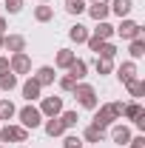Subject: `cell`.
I'll use <instances>...</instances> for the list:
<instances>
[{"mask_svg":"<svg viewBox=\"0 0 145 148\" xmlns=\"http://www.w3.org/2000/svg\"><path fill=\"white\" fill-rule=\"evenodd\" d=\"M17 117H20V125H23V128H40V125H43V114H40V108H34V106L20 108Z\"/></svg>","mask_w":145,"mask_h":148,"instance_id":"obj_4","label":"cell"},{"mask_svg":"<svg viewBox=\"0 0 145 148\" xmlns=\"http://www.w3.org/2000/svg\"><path fill=\"white\" fill-rule=\"evenodd\" d=\"M6 12H9V14L23 12V0H6Z\"/></svg>","mask_w":145,"mask_h":148,"instance_id":"obj_32","label":"cell"},{"mask_svg":"<svg viewBox=\"0 0 145 148\" xmlns=\"http://www.w3.org/2000/svg\"><path fill=\"white\" fill-rule=\"evenodd\" d=\"M125 148H145V137L140 134V137H131V143H128Z\"/></svg>","mask_w":145,"mask_h":148,"instance_id":"obj_35","label":"cell"},{"mask_svg":"<svg viewBox=\"0 0 145 148\" xmlns=\"http://www.w3.org/2000/svg\"><path fill=\"white\" fill-rule=\"evenodd\" d=\"M63 131H66V125L60 123V117H49V120H46V134H49V137H60Z\"/></svg>","mask_w":145,"mask_h":148,"instance_id":"obj_21","label":"cell"},{"mask_svg":"<svg viewBox=\"0 0 145 148\" xmlns=\"http://www.w3.org/2000/svg\"><path fill=\"white\" fill-rule=\"evenodd\" d=\"M122 117H125V120H134V123H140V120L145 117V108L140 106V100H134V103L122 106Z\"/></svg>","mask_w":145,"mask_h":148,"instance_id":"obj_12","label":"cell"},{"mask_svg":"<svg viewBox=\"0 0 145 148\" xmlns=\"http://www.w3.org/2000/svg\"><path fill=\"white\" fill-rule=\"evenodd\" d=\"M14 114H17V108L12 100H0V120H12Z\"/></svg>","mask_w":145,"mask_h":148,"instance_id":"obj_26","label":"cell"},{"mask_svg":"<svg viewBox=\"0 0 145 148\" xmlns=\"http://www.w3.org/2000/svg\"><path fill=\"white\" fill-rule=\"evenodd\" d=\"M63 148H83V140H80V137H66V140H63Z\"/></svg>","mask_w":145,"mask_h":148,"instance_id":"obj_33","label":"cell"},{"mask_svg":"<svg viewBox=\"0 0 145 148\" xmlns=\"http://www.w3.org/2000/svg\"><path fill=\"white\" fill-rule=\"evenodd\" d=\"M83 140H85V143H103V140H105V128L88 125V128L83 131Z\"/></svg>","mask_w":145,"mask_h":148,"instance_id":"obj_18","label":"cell"},{"mask_svg":"<svg viewBox=\"0 0 145 148\" xmlns=\"http://www.w3.org/2000/svg\"><path fill=\"white\" fill-rule=\"evenodd\" d=\"M9 69H12V74H29V71H31V57L26 54V51L12 54V60H9Z\"/></svg>","mask_w":145,"mask_h":148,"instance_id":"obj_6","label":"cell"},{"mask_svg":"<svg viewBox=\"0 0 145 148\" xmlns=\"http://www.w3.org/2000/svg\"><path fill=\"white\" fill-rule=\"evenodd\" d=\"M0 125H3V120H0Z\"/></svg>","mask_w":145,"mask_h":148,"instance_id":"obj_41","label":"cell"},{"mask_svg":"<svg viewBox=\"0 0 145 148\" xmlns=\"http://www.w3.org/2000/svg\"><path fill=\"white\" fill-rule=\"evenodd\" d=\"M120 117H122V103H105V106L94 108L91 125H97V128H111Z\"/></svg>","mask_w":145,"mask_h":148,"instance_id":"obj_1","label":"cell"},{"mask_svg":"<svg viewBox=\"0 0 145 148\" xmlns=\"http://www.w3.org/2000/svg\"><path fill=\"white\" fill-rule=\"evenodd\" d=\"M66 71H68V77H71V80H77V83H80V80L88 74V63H85V60H74Z\"/></svg>","mask_w":145,"mask_h":148,"instance_id":"obj_13","label":"cell"},{"mask_svg":"<svg viewBox=\"0 0 145 148\" xmlns=\"http://www.w3.org/2000/svg\"><path fill=\"white\" fill-rule=\"evenodd\" d=\"M74 97H77V103L83 106V108H97V91H94V86H88V83H77L74 86Z\"/></svg>","mask_w":145,"mask_h":148,"instance_id":"obj_2","label":"cell"},{"mask_svg":"<svg viewBox=\"0 0 145 148\" xmlns=\"http://www.w3.org/2000/svg\"><path fill=\"white\" fill-rule=\"evenodd\" d=\"M60 111H63V97H43V103H40L43 117H60Z\"/></svg>","mask_w":145,"mask_h":148,"instance_id":"obj_7","label":"cell"},{"mask_svg":"<svg viewBox=\"0 0 145 148\" xmlns=\"http://www.w3.org/2000/svg\"><path fill=\"white\" fill-rule=\"evenodd\" d=\"M68 37H71L74 43H85V40H88V29H85L83 23H74L71 29H68Z\"/></svg>","mask_w":145,"mask_h":148,"instance_id":"obj_19","label":"cell"},{"mask_svg":"<svg viewBox=\"0 0 145 148\" xmlns=\"http://www.w3.org/2000/svg\"><path fill=\"white\" fill-rule=\"evenodd\" d=\"M0 51H3V34H0Z\"/></svg>","mask_w":145,"mask_h":148,"instance_id":"obj_38","label":"cell"},{"mask_svg":"<svg viewBox=\"0 0 145 148\" xmlns=\"http://www.w3.org/2000/svg\"><path fill=\"white\" fill-rule=\"evenodd\" d=\"M91 3H97V0H91Z\"/></svg>","mask_w":145,"mask_h":148,"instance_id":"obj_40","label":"cell"},{"mask_svg":"<svg viewBox=\"0 0 145 148\" xmlns=\"http://www.w3.org/2000/svg\"><path fill=\"white\" fill-rule=\"evenodd\" d=\"M134 77H137V63H134V60H125V63L117 69V80L125 86V83H131Z\"/></svg>","mask_w":145,"mask_h":148,"instance_id":"obj_10","label":"cell"},{"mask_svg":"<svg viewBox=\"0 0 145 148\" xmlns=\"http://www.w3.org/2000/svg\"><path fill=\"white\" fill-rule=\"evenodd\" d=\"M54 69H51V66H40V69H37V74H34V80L37 83H40V86H51V83H54Z\"/></svg>","mask_w":145,"mask_h":148,"instance_id":"obj_16","label":"cell"},{"mask_svg":"<svg viewBox=\"0 0 145 148\" xmlns=\"http://www.w3.org/2000/svg\"><path fill=\"white\" fill-rule=\"evenodd\" d=\"M29 140V128L23 125H0V143H26Z\"/></svg>","mask_w":145,"mask_h":148,"instance_id":"obj_3","label":"cell"},{"mask_svg":"<svg viewBox=\"0 0 145 148\" xmlns=\"http://www.w3.org/2000/svg\"><path fill=\"white\" fill-rule=\"evenodd\" d=\"M77 120H80V117H77V111H60V123H63L66 128H74V125H77Z\"/></svg>","mask_w":145,"mask_h":148,"instance_id":"obj_30","label":"cell"},{"mask_svg":"<svg viewBox=\"0 0 145 148\" xmlns=\"http://www.w3.org/2000/svg\"><path fill=\"white\" fill-rule=\"evenodd\" d=\"M40 3H49V0H40Z\"/></svg>","mask_w":145,"mask_h":148,"instance_id":"obj_39","label":"cell"},{"mask_svg":"<svg viewBox=\"0 0 145 148\" xmlns=\"http://www.w3.org/2000/svg\"><path fill=\"white\" fill-rule=\"evenodd\" d=\"M131 9H134V0H114V3H111V12H114L117 17H125Z\"/></svg>","mask_w":145,"mask_h":148,"instance_id":"obj_22","label":"cell"},{"mask_svg":"<svg viewBox=\"0 0 145 148\" xmlns=\"http://www.w3.org/2000/svg\"><path fill=\"white\" fill-rule=\"evenodd\" d=\"M128 54L134 57V60H140V57H145V40H142V37L131 40V49H128Z\"/></svg>","mask_w":145,"mask_h":148,"instance_id":"obj_25","label":"cell"},{"mask_svg":"<svg viewBox=\"0 0 145 148\" xmlns=\"http://www.w3.org/2000/svg\"><path fill=\"white\" fill-rule=\"evenodd\" d=\"M40 91H43V86L37 83L34 77H29V80L23 83V97H26L29 103H31V100H37V97H40Z\"/></svg>","mask_w":145,"mask_h":148,"instance_id":"obj_14","label":"cell"},{"mask_svg":"<svg viewBox=\"0 0 145 148\" xmlns=\"http://www.w3.org/2000/svg\"><path fill=\"white\" fill-rule=\"evenodd\" d=\"M125 88H128V94H131L134 100H140V97H142V94H145V83H142V80H140V77H134L131 83H125Z\"/></svg>","mask_w":145,"mask_h":148,"instance_id":"obj_23","label":"cell"},{"mask_svg":"<svg viewBox=\"0 0 145 148\" xmlns=\"http://www.w3.org/2000/svg\"><path fill=\"white\" fill-rule=\"evenodd\" d=\"M6 26H9V23H6V17H0V34H6Z\"/></svg>","mask_w":145,"mask_h":148,"instance_id":"obj_37","label":"cell"},{"mask_svg":"<svg viewBox=\"0 0 145 148\" xmlns=\"http://www.w3.org/2000/svg\"><path fill=\"white\" fill-rule=\"evenodd\" d=\"M94 37H100V40H111V37H114V26H111L108 20H100L97 29H94Z\"/></svg>","mask_w":145,"mask_h":148,"instance_id":"obj_20","label":"cell"},{"mask_svg":"<svg viewBox=\"0 0 145 148\" xmlns=\"http://www.w3.org/2000/svg\"><path fill=\"white\" fill-rule=\"evenodd\" d=\"M85 43H88V49H91V51H100V46H103V43H105V40H100V37H94V34H88V40H85Z\"/></svg>","mask_w":145,"mask_h":148,"instance_id":"obj_34","label":"cell"},{"mask_svg":"<svg viewBox=\"0 0 145 148\" xmlns=\"http://www.w3.org/2000/svg\"><path fill=\"white\" fill-rule=\"evenodd\" d=\"M3 49L17 54V51H26V37L23 34H3Z\"/></svg>","mask_w":145,"mask_h":148,"instance_id":"obj_8","label":"cell"},{"mask_svg":"<svg viewBox=\"0 0 145 148\" xmlns=\"http://www.w3.org/2000/svg\"><path fill=\"white\" fill-rule=\"evenodd\" d=\"M74 60H77V54H74L71 49H60L57 57H54V66H57V69H68Z\"/></svg>","mask_w":145,"mask_h":148,"instance_id":"obj_15","label":"cell"},{"mask_svg":"<svg viewBox=\"0 0 145 148\" xmlns=\"http://www.w3.org/2000/svg\"><path fill=\"white\" fill-rule=\"evenodd\" d=\"M51 17H54V9H51L49 3H40V6H34V20H37V23H49Z\"/></svg>","mask_w":145,"mask_h":148,"instance_id":"obj_17","label":"cell"},{"mask_svg":"<svg viewBox=\"0 0 145 148\" xmlns=\"http://www.w3.org/2000/svg\"><path fill=\"white\" fill-rule=\"evenodd\" d=\"M111 140L120 148L128 145V143H131V128H128V125H111Z\"/></svg>","mask_w":145,"mask_h":148,"instance_id":"obj_11","label":"cell"},{"mask_svg":"<svg viewBox=\"0 0 145 148\" xmlns=\"http://www.w3.org/2000/svg\"><path fill=\"white\" fill-rule=\"evenodd\" d=\"M85 9H88L85 0H68V3H66V12H68V14H83Z\"/></svg>","mask_w":145,"mask_h":148,"instance_id":"obj_29","label":"cell"},{"mask_svg":"<svg viewBox=\"0 0 145 148\" xmlns=\"http://www.w3.org/2000/svg\"><path fill=\"white\" fill-rule=\"evenodd\" d=\"M85 12H88V14L97 20V23H100V20H108V14H111V3H105V0H97V3H91Z\"/></svg>","mask_w":145,"mask_h":148,"instance_id":"obj_9","label":"cell"},{"mask_svg":"<svg viewBox=\"0 0 145 148\" xmlns=\"http://www.w3.org/2000/svg\"><path fill=\"white\" fill-rule=\"evenodd\" d=\"M114 34H120L122 40H137V37H142V26L134 23V20H122V23L114 29Z\"/></svg>","mask_w":145,"mask_h":148,"instance_id":"obj_5","label":"cell"},{"mask_svg":"<svg viewBox=\"0 0 145 148\" xmlns=\"http://www.w3.org/2000/svg\"><path fill=\"white\" fill-rule=\"evenodd\" d=\"M97 57H105V60H114V57H117V46H114L111 40H105V43L100 46V51H97Z\"/></svg>","mask_w":145,"mask_h":148,"instance_id":"obj_27","label":"cell"},{"mask_svg":"<svg viewBox=\"0 0 145 148\" xmlns=\"http://www.w3.org/2000/svg\"><path fill=\"white\" fill-rule=\"evenodd\" d=\"M0 148H3V145H0Z\"/></svg>","mask_w":145,"mask_h":148,"instance_id":"obj_42","label":"cell"},{"mask_svg":"<svg viewBox=\"0 0 145 148\" xmlns=\"http://www.w3.org/2000/svg\"><path fill=\"white\" fill-rule=\"evenodd\" d=\"M3 71H12V69H9V57H0V74Z\"/></svg>","mask_w":145,"mask_h":148,"instance_id":"obj_36","label":"cell"},{"mask_svg":"<svg viewBox=\"0 0 145 148\" xmlns=\"http://www.w3.org/2000/svg\"><path fill=\"white\" fill-rule=\"evenodd\" d=\"M74 86H77V80H71L68 74L60 77V88H63V91H74Z\"/></svg>","mask_w":145,"mask_h":148,"instance_id":"obj_31","label":"cell"},{"mask_svg":"<svg viewBox=\"0 0 145 148\" xmlns=\"http://www.w3.org/2000/svg\"><path fill=\"white\" fill-rule=\"evenodd\" d=\"M94 69H97V74H111V71H114V60H105V57H97Z\"/></svg>","mask_w":145,"mask_h":148,"instance_id":"obj_28","label":"cell"},{"mask_svg":"<svg viewBox=\"0 0 145 148\" xmlns=\"http://www.w3.org/2000/svg\"><path fill=\"white\" fill-rule=\"evenodd\" d=\"M0 88H3V91H12V88H17V74L3 71V74H0Z\"/></svg>","mask_w":145,"mask_h":148,"instance_id":"obj_24","label":"cell"}]
</instances>
